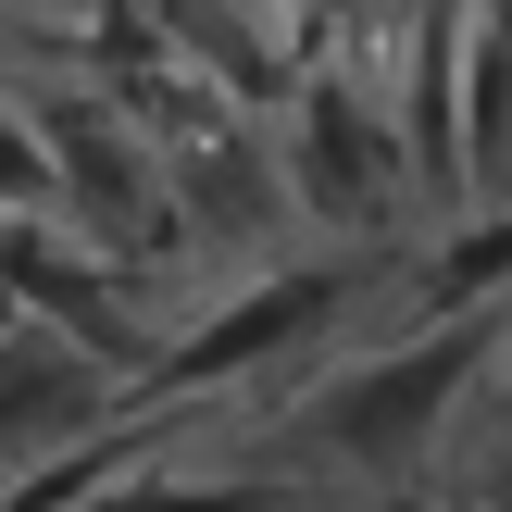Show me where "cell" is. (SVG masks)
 I'll use <instances>...</instances> for the list:
<instances>
[{"label": "cell", "mask_w": 512, "mask_h": 512, "mask_svg": "<svg viewBox=\"0 0 512 512\" xmlns=\"http://www.w3.org/2000/svg\"><path fill=\"white\" fill-rule=\"evenodd\" d=\"M88 425H113V363L75 350L63 325L13 313L0 325V463H38V450L88 438Z\"/></svg>", "instance_id": "3957f363"}, {"label": "cell", "mask_w": 512, "mask_h": 512, "mask_svg": "<svg viewBox=\"0 0 512 512\" xmlns=\"http://www.w3.org/2000/svg\"><path fill=\"white\" fill-rule=\"evenodd\" d=\"M0 325H13V288H0Z\"/></svg>", "instance_id": "8992f818"}, {"label": "cell", "mask_w": 512, "mask_h": 512, "mask_svg": "<svg viewBox=\"0 0 512 512\" xmlns=\"http://www.w3.org/2000/svg\"><path fill=\"white\" fill-rule=\"evenodd\" d=\"M363 288V263H300V275H263V288H238L200 338H175V350H150L163 363V388H200V375H238V363H263V350H300L338 300Z\"/></svg>", "instance_id": "277c9868"}, {"label": "cell", "mask_w": 512, "mask_h": 512, "mask_svg": "<svg viewBox=\"0 0 512 512\" xmlns=\"http://www.w3.org/2000/svg\"><path fill=\"white\" fill-rule=\"evenodd\" d=\"M512 338V300H475V313H425L413 338H388L375 363H350L338 388L300 413V438L325 463H413L450 425V400H475V363Z\"/></svg>", "instance_id": "6da1fadb"}, {"label": "cell", "mask_w": 512, "mask_h": 512, "mask_svg": "<svg viewBox=\"0 0 512 512\" xmlns=\"http://www.w3.org/2000/svg\"><path fill=\"white\" fill-rule=\"evenodd\" d=\"M400 512H425V500H400Z\"/></svg>", "instance_id": "52a82bcc"}, {"label": "cell", "mask_w": 512, "mask_h": 512, "mask_svg": "<svg viewBox=\"0 0 512 512\" xmlns=\"http://www.w3.org/2000/svg\"><path fill=\"white\" fill-rule=\"evenodd\" d=\"M0 213H50V150L25 100H0Z\"/></svg>", "instance_id": "5b68a950"}, {"label": "cell", "mask_w": 512, "mask_h": 512, "mask_svg": "<svg viewBox=\"0 0 512 512\" xmlns=\"http://www.w3.org/2000/svg\"><path fill=\"white\" fill-rule=\"evenodd\" d=\"M275 188H288V225H338V238H375L413 188V150L400 125L363 100V75L300 63L288 75V138H275Z\"/></svg>", "instance_id": "7a4b0ae2"}]
</instances>
